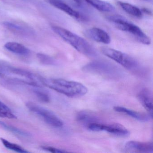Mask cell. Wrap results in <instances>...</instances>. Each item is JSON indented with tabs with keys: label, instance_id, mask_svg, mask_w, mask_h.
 <instances>
[{
	"label": "cell",
	"instance_id": "cell-1",
	"mask_svg": "<svg viewBox=\"0 0 153 153\" xmlns=\"http://www.w3.org/2000/svg\"><path fill=\"white\" fill-rule=\"evenodd\" d=\"M43 84L51 89L70 97H80L88 92L87 88L83 84L62 79H45Z\"/></svg>",
	"mask_w": 153,
	"mask_h": 153
},
{
	"label": "cell",
	"instance_id": "cell-2",
	"mask_svg": "<svg viewBox=\"0 0 153 153\" xmlns=\"http://www.w3.org/2000/svg\"><path fill=\"white\" fill-rule=\"evenodd\" d=\"M53 32L80 53L95 57L97 53L94 48L85 40L74 33L60 27H52Z\"/></svg>",
	"mask_w": 153,
	"mask_h": 153
},
{
	"label": "cell",
	"instance_id": "cell-3",
	"mask_svg": "<svg viewBox=\"0 0 153 153\" xmlns=\"http://www.w3.org/2000/svg\"><path fill=\"white\" fill-rule=\"evenodd\" d=\"M83 70L85 72L100 75L110 79H120L124 74L122 70L116 65L105 61L92 62L84 66Z\"/></svg>",
	"mask_w": 153,
	"mask_h": 153
},
{
	"label": "cell",
	"instance_id": "cell-4",
	"mask_svg": "<svg viewBox=\"0 0 153 153\" xmlns=\"http://www.w3.org/2000/svg\"><path fill=\"white\" fill-rule=\"evenodd\" d=\"M101 51L104 55L128 70L135 71L139 68L138 62L135 59L126 53L108 47H102Z\"/></svg>",
	"mask_w": 153,
	"mask_h": 153
},
{
	"label": "cell",
	"instance_id": "cell-5",
	"mask_svg": "<svg viewBox=\"0 0 153 153\" xmlns=\"http://www.w3.org/2000/svg\"><path fill=\"white\" fill-rule=\"evenodd\" d=\"M26 106L31 111L41 116L46 123L56 128H61L63 122L53 112L32 102L26 103Z\"/></svg>",
	"mask_w": 153,
	"mask_h": 153
},
{
	"label": "cell",
	"instance_id": "cell-6",
	"mask_svg": "<svg viewBox=\"0 0 153 153\" xmlns=\"http://www.w3.org/2000/svg\"><path fill=\"white\" fill-rule=\"evenodd\" d=\"M122 31L130 33L139 42L146 45H149L151 43L150 38L142 31L137 26L129 21L123 27Z\"/></svg>",
	"mask_w": 153,
	"mask_h": 153
},
{
	"label": "cell",
	"instance_id": "cell-7",
	"mask_svg": "<svg viewBox=\"0 0 153 153\" xmlns=\"http://www.w3.org/2000/svg\"><path fill=\"white\" fill-rule=\"evenodd\" d=\"M85 36L95 42L104 44L111 43V38L109 35L104 30L97 27H93L86 30Z\"/></svg>",
	"mask_w": 153,
	"mask_h": 153
},
{
	"label": "cell",
	"instance_id": "cell-8",
	"mask_svg": "<svg viewBox=\"0 0 153 153\" xmlns=\"http://www.w3.org/2000/svg\"><path fill=\"white\" fill-rule=\"evenodd\" d=\"M125 148L128 151L131 152L148 153L153 152L152 142H143L130 140L125 144Z\"/></svg>",
	"mask_w": 153,
	"mask_h": 153
},
{
	"label": "cell",
	"instance_id": "cell-9",
	"mask_svg": "<svg viewBox=\"0 0 153 153\" xmlns=\"http://www.w3.org/2000/svg\"><path fill=\"white\" fill-rule=\"evenodd\" d=\"M3 25L9 31L16 35L25 37H31L34 36V32L32 29L22 25L6 22L3 23Z\"/></svg>",
	"mask_w": 153,
	"mask_h": 153
},
{
	"label": "cell",
	"instance_id": "cell-10",
	"mask_svg": "<svg viewBox=\"0 0 153 153\" xmlns=\"http://www.w3.org/2000/svg\"><path fill=\"white\" fill-rule=\"evenodd\" d=\"M52 6L63 11L73 18L81 19L82 16L77 11L73 9L63 0H45Z\"/></svg>",
	"mask_w": 153,
	"mask_h": 153
},
{
	"label": "cell",
	"instance_id": "cell-11",
	"mask_svg": "<svg viewBox=\"0 0 153 153\" xmlns=\"http://www.w3.org/2000/svg\"><path fill=\"white\" fill-rule=\"evenodd\" d=\"M138 99L143 107L147 111L151 118H153V97L148 89H142L137 95Z\"/></svg>",
	"mask_w": 153,
	"mask_h": 153
},
{
	"label": "cell",
	"instance_id": "cell-12",
	"mask_svg": "<svg viewBox=\"0 0 153 153\" xmlns=\"http://www.w3.org/2000/svg\"><path fill=\"white\" fill-rule=\"evenodd\" d=\"M102 131H107L111 134L120 137H128L130 132L124 126L120 124L103 125Z\"/></svg>",
	"mask_w": 153,
	"mask_h": 153
},
{
	"label": "cell",
	"instance_id": "cell-13",
	"mask_svg": "<svg viewBox=\"0 0 153 153\" xmlns=\"http://www.w3.org/2000/svg\"><path fill=\"white\" fill-rule=\"evenodd\" d=\"M114 111L122 113L127 115L131 116L138 120L142 122H146L149 120L150 116L149 115L135 111L131 110L122 107V106H116L114 108Z\"/></svg>",
	"mask_w": 153,
	"mask_h": 153
},
{
	"label": "cell",
	"instance_id": "cell-14",
	"mask_svg": "<svg viewBox=\"0 0 153 153\" xmlns=\"http://www.w3.org/2000/svg\"><path fill=\"white\" fill-rule=\"evenodd\" d=\"M85 2L102 12H112L115 10L113 6L102 0H85Z\"/></svg>",
	"mask_w": 153,
	"mask_h": 153
},
{
	"label": "cell",
	"instance_id": "cell-15",
	"mask_svg": "<svg viewBox=\"0 0 153 153\" xmlns=\"http://www.w3.org/2000/svg\"><path fill=\"white\" fill-rule=\"evenodd\" d=\"M77 120L83 124H88L98 122L97 117L93 113L88 111H83L77 114Z\"/></svg>",
	"mask_w": 153,
	"mask_h": 153
},
{
	"label": "cell",
	"instance_id": "cell-16",
	"mask_svg": "<svg viewBox=\"0 0 153 153\" xmlns=\"http://www.w3.org/2000/svg\"><path fill=\"white\" fill-rule=\"evenodd\" d=\"M4 46L10 51L19 55H27L30 53L28 48L23 45L17 42H8Z\"/></svg>",
	"mask_w": 153,
	"mask_h": 153
},
{
	"label": "cell",
	"instance_id": "cell-17",
	"mask_svg": "<svg viewBox=\"0 0 153 153\" xmlns=\"http://www.w3.org/2000/svg\"><path fill=\"white\" fill-rule=\"evenodd\" d=\"M118 3L119 6L127 14L138 18L142 17L143 15L142 11L137 7L129 3L122 1H119Z\"/></svg>",
	"mask_w": 153,
	"mask_h": 153
},
{
	"label": "cell",
	"instance_id": "cell-18",
	"mask_svg": "<svg viewBox=\"0 0 153 153\" xmlns=\"http://www.w3.org/2000/svg\"><path fill=\"white\" fill-rule=\"evenodd\" d=\"M0 128L6 130L7 131H10L14 134L18 135V136L25 137H29L30 136L29 133L27 132L21 130L16 127L11 126V125H9V124H7L1 121H0Z\"/></svg>",
	"mask_w": 153,
	"mask_h": 153
},
{
	"label": "cell",
	"instance_id": "cell-19",
	"mask_svg": "<svg viewBox=\"0 0 153 153\" xmlns=\"http://www.w3.org/2000/svg\"><path fill=\"white\" fill-rule=\"evenodd\" d=\"M0 140H1L2 144L5 146V147H6L8 149L13 150V151H16V152H18V153H28V151L23 148L22 147L20 146L19 145L11 143V142H10L8 140H7L3 138H1Z\"/></svg>",
	"mask_w": 153,
	"mask_h": 153
},
{
	"label": "cell",
	"instance_id": "cell-20",
	"mask_svg": "<svg viewBox=\"0 0 153 153\" xmlns=\"http://www.w3.org/2000/svg\"><path fill=\"white\" fill-rule=\"evenodd\" d=\"M0 117L8 118V119H16L17 118L10 109L6 105L0 101Z\"/></svg>",
	"mask_w": 153,
	"mask_h": 153
},
{
	"label": "cell",
	"instance_id": "cell-21",
	"mask_svg": "<svg viewBox=\"0 0 153 153\" xmlns=\"http://www.w3.org/2000/svg\"><path fill=\"white\" fill-rule=\"evenodd\" d=\"M37 57L40 62L46 65H55L56 62L55 60L49 55L44 53H39L37 54Z\"/></svg>",
	"mask_w": 153,
	"mask_h": 153
},
{
	"label": "cell",
	"instance_id": "cell-22",
	"mask_svg": "<svg viewBox=\"0 0 153 153\" xmlns=\"http://www.w3.org/2000/svg\"><path fill=\"white\" fill-rule=\"evenodd\" d=\"M34 93L37 98L41 101L45 102H48L50 101V97L47 93L42 90L35 89L34 90Z\"/></svg>",
	"mask_w": 153,
	"mask_h": 153
},
{
	"label": "cell",
	"instance_id": "cell-23",
	"mask_svg": "<svg viewBox=\"0 0 153 153\" xmlns=\"http://www.w3.org/2000/svg\"><path fill=\"white\" fill-rule=\"evenodd\" d=\"M42 148L44 150L49 151V152H52V153H62L67 152V151H65V150H63V149H57L51 146H43L42 147Z\"/></svg>",
	"mask_w": 153,
	"mask_h": 153
},
{
	"label": "cell",
	"instance_id": "cell-24",
	"mask_svg": "<svg viewBox=\"0 0 153 153\" xmlns=\"http://www.w3.org/2000/svg\"><path fill=\"white\" fill-rule=\"evenodd\" d=\"M73 1L79 4H81V3H83L84 1H85V0H73Z\"/></svg>",
	"mask_w": 153,
	"mask_h": 153
},
{
	"label": "cell",
	"instance_id": "cell-25",
	"mask_svg": "<svg viewBox=\"0 0 153 153\" xmlns=\"http://www.w3.org/2000/svg\"><path fill=\"white\" fill-rule=\"evenodd\" d=\"M143 1H148V2H150V1H152V0H143Z\"/></svg>",
	"mask_w": 153,
	"mask_h": 153
}]
</instances>
